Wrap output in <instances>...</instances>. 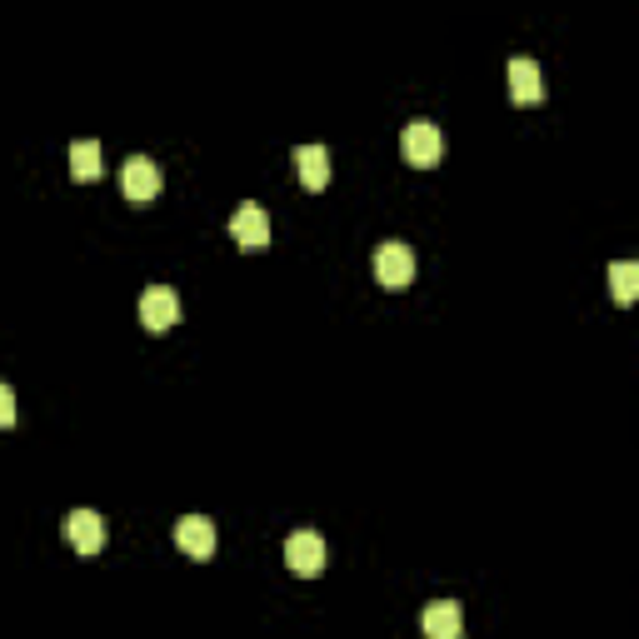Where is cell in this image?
I'll list each match as a JSON object with an SVG mask.
<instances>
[{"label":"cell","instance_id":"cell-1","mask_svg":"<svg viewBox=\"0 0 639 639\" xmlns=\"http://www.w3.org/2000/svg\"><path fill=\"white\" fill-rule=\"evenodd\" d=\"M375 280L385 285V290H405V285L414 280V250L405 245V240H385V245L375 250Z\"/></svg>","mask_w":639,"mask_h":639},{"label":"cell","instance_id":"cell-2","mask_svg":"<svg viewBox=\"0 0 639 639\" xmlns=\"http://www.w3.org/2000/svg\"><path fill=\"white\" fill-rule=\"evenodd\" d=\"M405 160H410L414 170L439 166V160H445V135H439V125H430V120L405 125Z\"/></svg>","mask_w":639,"mask_h":639},{"label":"cell","instance_id":"cell-3","mask_svg":"<svg viewBox=\"0 0 639 639\" xmlns=\"http://www.w3.org/2000/svg\"><path fill=\"white\" fill-rule=\"evenodd\" d=\"M120 190H125L131 205H150L160 195V166H155L150 155H131L125 170H120Z\"/></svg>","mask_w":639,"mask_h":639},{"label":"cell","instance_id":"cell-4","mask_svg":"<svg viewBox=\"0 0 639 639\" xmlns=\"http://www.w3.org/2000/svg\"><path fill=\"white\" fill-rule=\"evenodd\" d=\"M176 319H180V296L170 285H150L141 296V325L155 335H166V330H176Z\"/></svg>","mask_w":639,"mask_h":639},{"label":"cell","instance_id":"cell-5","mask_svg":"<svg viewBox=\"0 0 639 639\" xmlns=\"http://www.w3.org/2000/svg\"><path fill=\"white\" fill-rule=\"evenodd\" d=\"M230 240H236L240 250H265L270 245V215H265L261 205H240V210L230 215Z\"/></svg>","mask_w":639,"mask_h":639},{"label":"cell","instance_id":"cell-6","mask_svg":"<svg viewBox=\"0 0 639 639\" xmlns=\"http://www.w3.org/2000/svg\"><path fill=\"white\" fill-rule=\"evenodd\" d=\"M285 565L296 569V575H319L325 569V540L315 530H296L285 540Z\"/></svg>","mask_w":639,"mask_h":639},{"label":"cell","instance_id":"cell-7","mask_svg":"<svg viewBox=\"0 0 639 639\" xmlns=\"http://www.w3.org/2000/svg\"><path fill=\"white\" fill-rule=\"evenodd\" d=\"M176 545L185 550L190 559H210L215 555V520H205V515L176 520Z\"/></svg>","mask_w":639,"mask_h":639},{"label":"cell","instance_id":"cell-8","mask_svg":"<svg viewBox=\"0 0 639 639\" xmlns=\"http://www.w3.org/2000/svg\"><path fill=\"white\" fill-rule=\"evenodd\" d=\"M65 540H71L81 555H95V550L106 545V520H100L95 509H71V515H65Z\"/></svg>","mask_w":639,"mask_h":639},{"label":"cell","instance_id":"cell-9","mask_svg":"<svg viewBox=\"0 0 639 639\" xmlns=\"http://www.w3.org/2000/svg\"><path fill=\"white\" fill-rule=\"evenodd\" d=\"M509 95H515V106H534V100L545 95L540 65H534L530 56H515V60H509Z\"/></svg>","mask_w":639,"mask_h":639},{"label":"cell","instance_id":"cell-10","mask_svg":"<svg viewBox=\"0 0 639 639\" xmlns=\"http://www.w3.org/2000/svg\"><path fill=\"white\" fill-rule=\"evenodd\" d=\"M425 639H460V629H465V610L455 600H435L425 610Z\"/></svg>","mask_w":639,"mask_h":639},{"label":"cell","instance_id":"cell-11","mask_svg":"<svg viewBox=\"0 0 639 639\" xmlns=\"http://www.w3.org/2000/svg\"><path fill=\"white\" fill-rule=\"evenodd\" d=\"M296 170H300V185L305 190H325L330 185V150H325V145H300Z\"/></svg>","mask_w":639,"mask_h":639},{"label":"cell","instance_id":"cell-12","mask_svg":"<svg viewBox=\"0 0 639 639\" xmlns=\"http://www.w3.org/2000/svg\"><path fill=\"white\" fill-rule=\"evenodd\" d=\"M610 290H615L619 305H635V296H639V265L635 261H615V265H610Z\"/></svg>","mask_w":639,"mask_h":639},{"label":"cell","instance_id":"cell-13","mask_svg":"<svg viewBox=\"0 0 639 639\" xmlns=\"http://www.w3.org/2000/svg\"><path fill=\"white\" fill-rule=\"evenodd\" d=\"M71 176L75 180H95V176H100V141H75L71 145Z\"/></svg>","mask_w":639,"mask_h":639},{"label":"cell","instance_id":"cell-14","mask_svg":"<svg viewBox=\"0 0 639 639\" xmlns=\"http://www.w3.org/2000/svg\"><path fill=\"white\" fill-rule=\"evenodd\" d=\"M15 425V390L11 385H0V430Z\"/></svg>","mask_w":639,"mask_h":639}]
</instances>
